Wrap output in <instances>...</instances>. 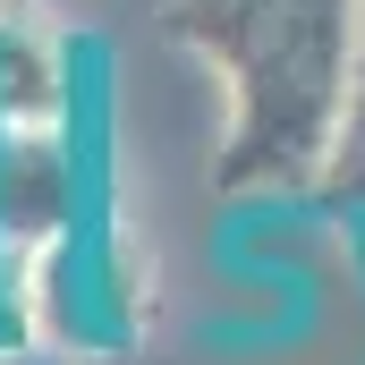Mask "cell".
Instances as JSON below:
<instances>
[{"instance_id": "cell-3", "label": "cell", "mask_w": 365, "mask_h": 365, "mask_svg": "<svg viewBox=\"0 0 365 365\" xmlns=\"http://www.w3.org/2000/svg\"><path fill=\"white\" fill-rule=\"evenodd\" d=\"M68 119V43L43 26V9L0 17V128Z\"/></svg>"}, {"instance_id": "cell-2", "label": "cell", "mask_w": 365, "mask_h": 365, "mask_svg": "<svg viewBox=\"0 0 365 365\" xmlns=\"http://www.w3.org/2000/svg\"><path fill=\"white\" fill-rule=\"evenodd\" d=\"M86 162L68 119L43 128H0V238L9 247H51L60 230H86Z\"/></svg>"}, {"instance_id": "cell-1", "label": "cell", "mask_w": 365, "mask_h": 365, "mask_svg": "<svg viewBox=\"0 0 365 365\" xmlns=\"http://www.w3.org/2000/svg\"><path fill=\"white\" fill-rule=\"evenodd\" d=\"M162 34L230 93L221 195H306L323 179L365 68V0H170Z\"/></svg>"}, {"instance_id": "cell-4", "label": "cell", "mask_w": 365, "mask_h": 365, "mask_svg": "<svg viewBox=\"0 0 365 365\" xmlns=\"http://www.w3.org/2000/svg\"><path fill=\"white\" fill-rule=\"evenodd\" d=\"M323 212H340V221H357L365 238V68H357V93H349V119H340V136H331V162H323V179L306 187Z\"/></svg>"}, {"instance_id": "cell-5", "label": "cell", "mask_w": 365, "mask_h": 365, "mask_svg": "<svg viewBox=\"0 0 365 365\" xmlns=\"http://www.w3.org/2000/svg\"><path fill=\"white\" fill-rule=\"evenodd\" d=\"M9 9H34V0H0V17H9Z\"/></svg>"}]
</instances>
